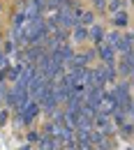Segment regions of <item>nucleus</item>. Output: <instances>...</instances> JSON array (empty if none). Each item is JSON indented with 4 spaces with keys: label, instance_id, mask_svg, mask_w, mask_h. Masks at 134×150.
Segmentation results:
<instances>
[{
    "label": "nucleus",
    "instance_id": "1",
    "mask_svg": "<svg viewBox=\"0 0 134 150\" xmlns=\"http://www.w3.org/2000/svg\"><path fill=\"white\" fill-rule=\"evenodd\" d=\"M39 113H42V106H39L37 102H30L26 109L16 111V115H14L12 120H14V125H16V127H30V125L39 118Z\"/></svg>",
    "mask_w": 134,
    "mask_h": 150
},
{
    "label": "nucleus",
    "instance_id": "2",
    "mask_svg": "<svg viewBox=\"0 0 134 150\" xmlns=\"http://www.w3.org/2000/svg\"><path fill=\"white\" fill-rule=\"evenodd\" d=\"M116 72H118V76H134V51L120 53L118 62H116Z\"/></svg>",
    "mask_w": 134,
    "mask_h": 150
},
{
    "label": "nucleus",
    "instance_id": "3",
    "mask_svg": "<svg viewBox=\"0 0 134 150\" xmlns=\"http://www.w3.org/2000/svg\"><path fill=\"white\" fill-rule=\"evenodd\" d=\"M99 113H104V115H113L116 111H120V106H118V99H116L113 90H104L102 93V104H99V109H97Z\"/></svg>",
    "mask_w": 134,
    "mask_h": 150
},
{
    "label": "nucleus",
    "instance_id": "4",
    "mask_svg": "<svg viewBox=\"0 0 134 150\" xmlns=\"http://www.w3.org/2000/svg\"><path fill=\"white\" fill-rule=\"evenodd\" d=\"M44 88H46V79H44V74H39L37 69H35V76L30 79V86H28V95H30V99L39 102V97H42V93H44Z\"/></svg>",
    "mask_w": 134,
    "mask_h": 150
},
{
    "label": "nucleus",
    "instance_id": "5",
    "mask_svg": "<svg viewBox=\"0 0 134 150\" xmlns=\"http://www.w3.org/2000/svg\"><path fill=\"white\" fill-rule=\"evenodd\" d=\"M97 56H99V60H102V65H106V67H116V62H118V56H116V49L106 46V44L97 46Z\"/></svg>",
    "mask_w": 134,
    "mask_h": 150
},
{
    "label": "nucleus",
    "instance_id": "6",
    "mask_svg": "<svg viewBox=\"0 0 134 150\" xmlns=\"http://www.w3.org/2000/svg\"><path fill=\"white\" fill-rule=\"evenodd\" d=\"M93 129L102 132V134H106V136H111V132H113V127H111V118L97 111V115H95V122H93Z\"/></svg>",
    "mask_w": 134,
    "mask_h": 150
},
{
    "label": "nucleus",
    "instance_id": "7",
    "mask_svg": "<svg viewBox=\"0 0 134 150\" xmlns=\"http://www.w3.org/2000/svg\"><path fill=\"white\" fill-rule=\"evenodd\" d=\"M127 51H134V33H123L116 46V53H127Z\"/></svg>",
    "mask_w": 134,
    "mask_h": 150
},
{
    "label": "nucleus",
    "instance_id": "8",
    "mask_svg": "<svg viewBox=\"0 0 134 150\" xmlns=\"http://www.w3.org/2000/svg\"><path fill=\"white\" fill-rule=\"evenodd\" d=\"M88 39H90L95 46H102V44H104V28H102L99 23H93V25L88 28Z\"/></svg>",
    "mask_w": 134,
    "mask_h": 150
},
{
    "label": "nucleus",
    "instance_id": "9",
    "mask_svg": "<svg viewBox=\"0 0 134 150\" xmlns=\"http://www.w3.org/2000/svg\"><path fill=\"white\" fill-rule=\"evenodd\" d=\"M53 53H56V56L60 58V60H62L65 65H67V62H69V60L74 58V46H72V44H62V46H60L58 51H53Z\"/></svg>",
    "mask_w": 134,
    "mask_h": 150
},
{
    "label": "nucleus",
    "instance_id": "10",
    "mask_svg": "<svg viewBox=\"0 0 134 150\" xmlns=\"http://www.w3.org/2000/svg\"><path fill=\"white\" fill-rule=\"evenodd\" d=\"M111 23H113L116 28H127V25H130V14L123 9V12H118V14L111 16Z\"/></svg>",
    "mask_w": 134,
    "mask_h": 150
},
{
    "label": "nucleus",
    "instance_id": "11",
    "mask_svg": "<svg viewBox=\"0 0 134 150\" xmlns=\"http://www.w3.org/2000/svg\"><path fill=\"white\" fill-rule=\"evenodd\" d=\"M93 23H97V21H95V12H93V9H83V12L79 14V25L90 28Z\"/></svg>",
    "mask_w": 134,
    "mask_h": 150
},
{
    "label": "nucleus",
    "instance_id": "12",
    "mask_svg": "<svg viewBox=\"0 0 134 150\" xmlns=\"http://www.w3.org/2000/svg\"><path fill=\"white\" fill-rule=\"evenodd\" d=\"M86 39H88V28H86V25H77V28L72 30V42L81 44V42H86Z\"/></svg>",
    "mask_w": 134,
    "mask_h": 150
},
{
    "label": "nucleus",
    "instance_id": "13",
    "mask_svg": "<svg viewBox=\"0 0 134 150\" xmlns=\"http://www.w3.org/2000/svg\"><path fill=\"white\" fill-rule=\"evenodd\" d=\"M118 42H120V33H118V30H109V33H104V44H106V46L116 49Z\"/></svg>",
    "mask_w": 134,
    "mask_h": 150
},
{
    "label": "nucleus",
    "instance_id": "14",
    "mask_svg": "<svg viewBox=\"0 0 134 150\" xmlns=\"http://www.w3.org/2000/svg\"><path fill=\"white\" fill-rule=\"evenodd\" d=\"M42 139H44V132L42 129H28V134H26V143H30V146L39 143Z\"/></svg>",
    "mask_w": 134,
    "mask_h": 150
},
{
    "label": "nucleus",
    "instance_id": "15",
    "mask_svg": "<svg viewBox=\"0 0 134 150\" xmlns=\"http://www.w3.org/2000/svg\"><path fill=\"white\" fill-rule=\"evenodd\" d=\"M125 5H127L125 0H111V2L106 5V12L113 16V14H118V12H123V9H125Z\"/></svg>",
    "mask_w": 134,
    "mask_h": 150
},
{
    "label": "nucleus",
    "instance_id": "16",
    "mask_svg": "<svg viewBox=\"0 0 134 150\" xmlns=\"http://www.w3.org/2000/svg\"><path fill=\"white\" fill-rule=\"evenodd\" d=\"M16 51H19V46H16V42H14V39H7V42L2 44V53H5L7 58H9V56H14Z\"/></svg>",
    "mask_w": 134,
    "mask_h": 150
},
{
    "label": "nucleus",
    "instance_id": "17",
    "mask_svg": "<svg viewBox=\"0 0 134 150\" xmlns=\"http://www.w3.org/2000/svg\"><path fill=\"white\" fill-rule=\"evenodd\" d=\"M120 134H123L125 139H130V136H134V122H130V120H127V122H125V125L120 127Z\"/></svg>",
    "mask_w": 134,
    "mask_h": 150
},
{
    "label": "nucleus",
    "instance_id": "18",
    "mask_svg": "<svg viewBox=\"0 0 134 150\" xmlns=\"http://www.w3.org/2000/svg\"><path fill=\"white\" fill-rule=\"evenodd\" d=\"M9 65H12V62H9V58L5 56V53H2V49H0V72H5Z\"/></svg>",
    "mask_w": 134,
    "mask_h": 150
},
{
    "label": "nucleus",
    "instance_id": "19",
    "mask_svg": "<svg viewBox=\"0 0 134 150\" xmlns=\"http://www.w3.org/2000/svg\"><path fill=\"white\" fill-rule=\"evenodd\" d=\"M90 2H93V7H95L97 12H106V5H109L106 0H90Z\"/></svg>",
    "mask_w": 134,
    "mask_h": 150
},
{
    "label": "nucleus",
    "instance_id": "20",
    "mask_svg": "<svg viewBox=\"0 0 134 150\" xmlns=\"http://www.w3.org/2000/svg\"><path fill=\"white\" fill-rule=\"evenodd\" d=\"M7 120H9V109L5 106V109H0V127L7 125Z\"/></svg>",
    "mask_w": 134,
    "mask_h": 150
},
{
    "label": "nucleus",
    "instance_id": "21",
    "mask_svg": "<svg viewBox=\"0 0 134 150\" xmlns=\"http://www.w3.org/2000/svg\"><path fill=\"white\" fill-rule=\"evenodd\" d=\"M7 81H5V72H0V86H5Z\"/></svg>",
    "mask_w": 134,
    "mask_h": 150
},
{
    "label": "nucleus",
    "instance_id": "22",
    "mask_svg": "<svg viewBox=\"0 0 134 150\" xmlns=\"http://www.w3.org/2000/svg\"><path fill=\"white\" fill-rule=\"evenodd\" d=\"M125 150H134V148H132V146H127V148H125Z\"/></svg>",
    "mask_w": 134,
    "mask_h": 150
},
{
    "label": "nucleus",
    "instance_id": "23",
    "mask_svg": "<svg viewBox=\"0 0 134 150\" xmlns=\"http://www.w3.org/2000/svg\"><path fill=\"white\" fill-rule=\"evenodd\" d=\"M0 12H2V2H0Z\"/></svg>",
    "mask_w": 134,
    "mask_h": 150
},
{
    "label": "nucleus",
    "instance_id": "24",
    "mask_svg": "<svg viewBox=\"0 0 134 150\" xmlns=\"http://www.w3.org/2000/svg\"><path fill=\"white\" fill-rule=\"evenodd\" d=\"M130 2H132V5H134V0H130Z\"/></svg>",
    "mask_w": 134,
    "mask_h": 150
},
{
    "label": "nucleus",
    "instance_id": "25",
    "mask_svg": "<svg viewBox=\"0 0 134 150\" xmlns=\"http://www.w3.org/2000/svg\"><path fill=\"white\" fill-rule=\"evenodd\" d=\"M106 2H111V0H106Z\"/></svg>",
    "mask_w": 134,
    "mask_h": 150
}]
</instances>
